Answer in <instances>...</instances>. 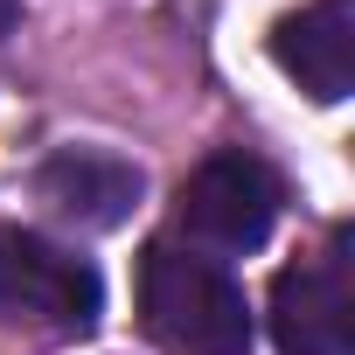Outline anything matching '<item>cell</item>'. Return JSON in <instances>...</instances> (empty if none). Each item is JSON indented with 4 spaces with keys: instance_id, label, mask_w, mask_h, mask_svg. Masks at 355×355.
<instances>
[{
    "instance_id": "obj_5",
    "label": "cell",
    "mask_w": 355,
    "mask_h": 355,
    "mask_svg": "<svg viewBox=\"0 0 355 355\" xmlns=\"http://www.w3.org/2000/svg\"><path fill=\"white\" fill-rule=\"evenodd\" d=\"M272 63L313 98L341 105L355 91V0H313L272 28Z\"/></svg>"
},
{
    "instance_id": "obj_4",
    "label": "cell",
    "mask_w": 355,
    "mask_h": 355,
    "mask_svg": "<svg viewBox=\"0 0 355 355\" xmlns=\"http://www.w3.org/2000/svg\"><path fill=\"white\" fill-rule=\"evenodd\" d=\"M272 341L279 355H355V272H348V230L293 258L272 279Z\"/></svg>"
},
{
    "instance_id": "obj_3",
    "label": "cell",
    "mask_w": 355,
    "mask_h": 355,
    "mask_svg": "<svg viewBox=\"0 0 355 355\" xmlns=\"http://www.w3.org/2000/svg\"><path fill=\"white\" fill-rule=\"evenodd\" d=\"M0 313L35 320L49 334H91L105 313V286L84 258L56 251L35 230H0Z\"/></svg>"
},
{
    "instance_id": "obj_7",
    "label": "cell",
    "mask_w": 355,
    "mask_h": 355,
    "mask_svg": "<svg viewBox=\"0 0 355 355\" xmlns=\"http://www.w3.org/2000/svg\"><path fill=\"white\" fill-rule=\"evenodd\" d=\"M15 15H21V8H15V0H0V35H8V28H15Z\"/></svg>"
},
{
    "instance_id": "obj_1",
    "label": "cell",
    "mask_w": 355,
    "mask_h": 355,
    "mask_svg": "<svg viewBox=\"0 0 355 355\" xmlns=\"http://www.w3.org/2000/svg\"><path fill=\"white\" fill-rule=\"evenodd\" d=\"M139 327L167 355H244L251 348V306L244 286L182 244H146L139 258Z\"/></svg>"
},
{
    "instance_id": "obj_6",
    "label": "cell",
    "mask_w": 355,
    "mask_h": 355,
    "mask_svg": "<svg viewBox=\"0 0 355 355\" xmlns=\"http://www.w3.org/2000/svg\"><path fill=\"white\" fill-rule=\"evenodd\" d=\"M35 196L77 230H119L139 209V167L98 146H63L35 167Z\"/></svg>"
},
{
    "instance_id": "obj_2",
    "label": "cell",
    "mask_w": 355,
    "mask_h": 355,
    "mask_svg": "<svg viewBox=\"0 0 355 355\" xmlns=\"http://www.w3.org/2000/svg\"><path fill=\"white\" fill-rule=\"evenodd\" d=\"M174 209H182V230L202 244V251H258L279 223V174L258 160V153H209L182 196H174Z\"/></svg>"
}]
</instances>
